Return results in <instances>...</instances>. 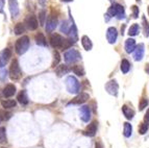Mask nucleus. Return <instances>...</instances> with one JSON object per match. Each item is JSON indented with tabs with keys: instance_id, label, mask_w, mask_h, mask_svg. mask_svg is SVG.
<instances>
[{
	"instance_id": "obj_3",
	"label": "nucleus",
	"mask_w": 149,
	"mask_h": 148,
	"mask_svg": "<svg viewBox=\"0 0 149 148\" xmlns=\"http://www.w3.org/2000/svg\"><path fill=\"white\" fill-rule=\"evenodd\" d=\"M64 59L65 62L67 63V64H74V63L81 59V54H80V52L78 50L71 48V49L67 50L64 53Z\"/></svg>"
},
{
	"instance_id": "obj_29",
	"label": "nucleus",
	"mask_w": 149,
	"mask_h": 148,
	"mask_svg": "<svg viewBox=\"0 0 149 148\" xmlns=\"http://www.w3.org/2000/svg\"><path fill=\"white\" fill-rule=\"evenodd\" d=\"M8 142V139H6V129L5 127L1 126L0 127V144H6Z\"/></svg>"
},
{
	"instance_id": "obj_18",
	"label": "nucleus",
	"mask_w": 149,
	"mask_h": 148,
	"mask_svg": "<svg viewBox=\"0 0 149 148\" xmlns=\"http://www.w3.org/2000/svg\"><path fill=\"white\" fill-rule=\"evenodd\" d=\"M122 113L125 116V118L128 119V120H132L134 116V111L132 108H129L128 105H126V104H124V105L122 106Z\"/></svg>"
},
{
	"instance_id": "obj_8",
	"label": "nucleus",
	"mask_w": 149,
	"mask_h": 148,
	"mask_svg": "<svg viewBox=\"0 0 149 148\" xmlns=\"http://www.w3.org/2000/svg\"><path fill=\"white\" fill-rule=\"evenodd\" d=\"M65 39L58 34H54L50 37V44L53 48H62L63 44H64Z\"/></svg>"
},
{
	"instance_id": "obj_32",
	"label": "nucleus",
	"mask_w": 149,
	"mask_h": 148,
	"mask_svg": "<svg viewBox=\"0 0 149 148\" xmlns=\"http://www.w3.org/2000/svg\"><path fill=\"white\" fill-rule=\"evenodd\" d=\"M72 25H73V23L72 24H70L69 21H65V22H63L62 26H61V30L68 35L69 31H70V29H71V27H72Z\"/></svg>"
},
{
	"instance_id": "obj_6",
	"label": "nucleus",
	"mask_w": 149,
	"mask_h": 148,
	"mask_svg": "<svg viewBox=\"0 0 149 148\" xmlns=\"http://www.w3.org/2000/svg\"><path fill=\"white\" fill-rule=\"evenodd\" d=\"M105 90L109 95H113V96H117L118 91H119V84H118L117 80L116 79H112L105 84Z\"/></svg>"
},
{
	"instance_id": "obj_22",
	"label": "nucleus",
	"mask_w": 149,
	"mask_h": 148,
	"mask_svg": "<svg viewBox=\"0 0 149 148\" xmlns=\"http://www.w3.org/2000/svg\"><path fill=\"white\" fill-rule=\"evenodd\" d=\"M120 69H121L122 73L123 74H126L129 72L130 70V63L127 61L126 59H123L121 61V65H120Z\"/></svg>"
},
{
	"instance_id": "obj_31",
	"label": "nucleus",
	"mask_w": 149,
	"mask_h": 148,
	"mask_svg": "<svg viewBox=\"0 0 149 148\" xmlns=\"http://www.w3.org/2000/svg\"><path fill=\"white\" fill-rule=\"evenodd\" d=\"M25 31V24L23 23H17L15 26V34L16 35H22L23 32Z\"/></svg>"
},
{
	"instance_id": "obj_13",
	"label": "nucleus",
	"mask_w": 149,
	"mask_h": 148,
	"mask_svg": "<svg viewBox=\"0 0 149 148\" xmlns=\"http://www.w3.org/2000/svg\"><path fill=\"white\" fill-rule=\"evenodd\" d=\"M89 98H90L89 94L80 93V94H78L74 99H72V100L69 102V104H82V103H85L86 101H88Z\"/></svg>"
},
{
	"instance_id": "obj_1",
	"label": "nucleus",
	"mask_w": 149,
	"mask_h": 148,
	"mask_svg": "<svg viewBox=\"0 0 149 148\" xmlns=\"http://www.w3.org/2000/svg\"><path fill=\"white\" fill-rule=\"evenodd\" d=\"M107 16L109 17H116L118 19H124L125 18V10L124 8L119 3H113L111 8L107 10Z\"/></svg>"
},
{
	"instance_id": "obj_15",
	"label": "nucleus",
	"mask_w": 149,
	"mask_h": 148,
	"mask_svg": "<svg viewBox=\"0 0 149 148\" xmlns=\"http://www.w3.org/2000/svg\"><path fill=\"white\" fill-rule=\"evenodd\" d=\"M97 125H98V122L97 121H93L92 123L87 126V128L84 131V133L88 137H94L97 131Z\"/></svg>"
},
{
	"instance_id": "obj_41",
	"label": "nucleus",
	"mask_w": 149,
	"mask_h": 148,
	"mask_svg": "<svg viewBox=\"0 0 149 148\" xmlns=\"http://www.w3.org/2000/svg\"><path fill=\"white\" fill-rule=\"evenodd\" d=\"M4 3H5V0H0V13H1V14L3 13V8H4Z\"/></svg>"
},
{
	"instance_id": "obj_33",
	"label": "nucleus",
	"mask_w": 149,
	"mask_h": 148,
	"mask_svg": "<svg viewBox=\"0 0 149 148\" xmlns=\"http://www.w3.org/2000/svg\"><path fill=\"white\" fill-rule=\"evenodd\" d=\"M148 103H149L148 98H146V97H142L141 100H140V103H139V110L140 111H143L145 108H147Z\"/></svg>"
},
{
	"instance_id": "obj_10",
	"label": "nucleus",
	"mask_w": 149,
	"mask_h": 148,
	"mask_svg": "<svg viewBox=\"0 0 149 148\" xmlns=\"http://www.w3.org/2000/svg\"><path fill=\"white\" fill-rule=\"evenodd\" d=\"M25 24L28 27V29L30 30H35L38 28V25H39V22H38L37 18L33 15H29L26 19H25Z\"/></svg>"
},
{
	"instance_id": "obj_37",
	"label": "nucleus",
	"mask_w": 149,
	"mask_h": 148,
	"mask_svg": "<svg viewBox=\"0 0 149 148\" xmlns=\"http://www.w3.org/2000/svg\"><path fill=\"white\" fill-rule=\"evenodd\" d=\"M54 59H53V63H52V67H54L55 68V66H57V64L60 63V61H61V57H60V53L57 51H55L54 52Z\"/></svg>"
},
{
	"instance_id": "obj_16",
	"label": "nucleus",
	"mask_w": 149,
	"mask_h": 148,
	"mask_svg": "<svg viewBox=\"0 0 149 148\" xmlns=\"http://www.w3.org/2000/svg\"><path fill=\"white\" fill-rule=\"evenodd\" d=\"M80 118L84 122H89V120L91 119V110L90 106L84 105L80 108Z\"/></svg>"
},
{
	"instance_id": "obj_20",
	"label": "nucleus",
	"mask_w": 149,
	"mask_h": 148,
	"mask_svg": "<svg viewBox=\"0 0 149 148\" xmlns=\"http://www.w3.org/2000/svg\"><path fill=\"white\" fill-rule=\"evenodd\" d=\"M70 68L66 65H61V66H57L56 69H55V72H56L57 76L58 77H62L64 76L65 74H67L68 72H70Z\"/></svg>"
},
{
	"instance_id": "obj_45",
	"label": "nucleus",
	"mask_w": 149,
	"mask_h": 148,
	"mask_svg": "<svg viewBox=\"0 0 149 148\" xmlns=\"http://www.w3.org/2000/svg\"><path fill=\"white\" fill-rule=\"evenodd\" d=\"M62 1H65V2H69V1H72V0H62Z\"/></svg>"
},
{
	"instance_id": "obj_17",
	"label": "nucleus",
	"mask_w": 149,
	"mask_h": 148,
	"mask_svg": "<svg viewBox=\"0 0 149 148\" xmlns=\"http://www.w3.org/2000/svg\"><path fill=\"white\" fill-rule=\"evenodd\" d=\"M136 47H137V44H136V41L134 39H127L125 41V45H124V48H125V51L127 53H132V52L134 51L136 49Z\"/></svg>"
},
{
	"instance_id": "obj_40",
	"label": "nucleus",
	"mask_w": 149,
	"mask_h": 148,
	"mask_svg": "<svg viewBox=\"0 0 149 148\" xmlns=\"http://www.w3.org/2000/svg\"><path fill=\"white\" fill-rule=\"evenodd\" d=\"M144 121L146 122L147 124L149 125V109L147 110L146 114H145V117H144Z\"/></svg>"
},
{
	"instance_id": "obj_36",
	"label": "nucleus",
	"mask_w": 149,
	"mask_h": 148,
	"mask_svg": "<svg viewBox=\"0 0 149 148\" xmlns=\"http://www.w3.org/2000/svg\"><path fill=\"white\" fill-rule=\"evenodd\" d=\"M12 117V113L5 111H0V120H8Z\"/></svg>"
},
{
	"instance_id": "obj_4",
	"label": "nucleus",
	"mask_w": 149,
	"mask_h": 148,
	"mask_svg": "<svg viewBox=\"0 0 149 148\" xmlns=\"http://www.w3.org/2000/svg\"><path fill=\"white\" fill-rule=\"evenodd\" d=\"M66 88L70 94H77L80 90L79 82L77 80L76 77L70 75L66 79Z\"/></svg>"
},
{
	"instance_id": "obj_30",
	"label": "nucleus",
	"mask_w": 149,
	"mask_h": 148,
	"mask_svg": "<svg viewBox=\"0 0 149 148\" xmlns=\"http://www.w3.org/2000/svg\"><path fill=\"white\" fill-rule=\"evenodd\" d=\"M72 71L76 74L77 76H84L85 75V69H84V67L79 66V65H76L72 68Z\"/></svg>"
},
{
	"instance_id": "obj_35",
	"label": "nucleus",
	"mask_w": 149,
	"mask_h": 148,
	"mask_svg": "<svg viewBox=\"0 0 149 148\" xmlns=\"http://www.w3.org/2000/svg\"><path fill=\"white\" fill-rule=\"evenodd\" d=\"M45 21H46V12L43 10H41L40 14H39V22H40L41 26H44Z\"/></svg>"
},
{
	"instance_id": "obj_21",
	"label": "nucleus",
	"mask_w": 149,
	"mask_h": 148,
	"mask_svg": "<svg viewBox=\"0 0 149 148\" xmlns=\"http://www.w3.org/2000/svg\"><path fill=\"white\" fill-rule=\"evenodd\" d=\"M81 45L86 50H91L93 47L92 41L88 36H82L81 37Z\"/></svg>"
},
{
	"instance_id": "obj_43",
	"label": "nucleus",
	"mask_w": 149,
	"mask_h": 148,
	"mask_svg": "<svg viewBox=\"0 0 149 148\" xmlns=\"http://www.w3.org/2000/svg\"><path fill=\"white\" fill-rule=\"evenodd\" d=\"M38 1H39V4L42 5V6H45L46 2H47V0H38Z\"/></svg>"
},
{
	"instance_id": "obj_23",
	"label": "nucleus",
	"mask_w": 149,
	"mask_h": 148,
	"mask_svg": "<svg viewBox=\"0 0 149 148\" xmlns=\"http://www.w3.org/2000/svg\"><path fill=\"white\" fill-rule=\"evenodd\" d=\"M18 101L20 102L22 105H26L28 103V97H27V94L25 91H21L20 93L18 94Z\"/></svg>"
},
{
	"instance_id": "obj_19",
	"label": "nucleus",
	"mask_w": 149,
	"mask_h": 148,
	"mask_svg": "<svg viewBox=\"0 0 149 148\" xmlns=\"http://www.w3.org/2000/svg\"><path fill=\"white\" fill-rule=\"evenodd\" d=\"M16 93V87L14 84H8L3 89V95L5 97H12L14 96Z\"/></svg>"
},
{
	"instance_id": "obj_42",
	"label": "nucleus",
	"mask_w": 149,
	"mask_h": 148,
	"mask_svg": "<svg viewBox=\"0 0 149 148\" xmlns=\"http://www.w3.org/2000/svg\"><path fill=\"white\" fill-rule=\"evenodd\" d=\"M95 148H104V146H103V144L100 141H97L96 143H95Z\"/></svg>"
},
{
	"instance_id": "obj_25",
	"label": "nucleus",
	"mask_w": 149,
	"mask_h": 148,
	"mask_svg": "<svg viewBox=\"0 0 149 148\" xmlns=\"http://www.w3.org/2000/svg\"><path fill=\"white\" fill-rule=\"evenodd\" d=\"M17 102L13 99H5V100H2L1 101V105L4 109H12V108H15Z\"/></svg>"
},
{
	"instance_id": "obj_2",
	"label": "nucleus",
	"mask_w": 149,
	"mask_h": 148,
	"mask_svg": "<svg viewBox=\"0 0 149 148\" xmlns=\"http://www.w3.org/2000/svg\"><path fill=\"white\" fill-rule=\"evenodd\" d=\"M28 47H29V38L27 36H23L22 38L17 40L15 45V49L18 54L22 55L27 51Z\"/></svg>"
},
{
	"instance_id": "obj_46",
	"label": "nucleus",
	"mask_w": 149,
	"mask_h": 148,
	"mask_svg": "<svg viewBox=\"0 0 149 148\" xmlns=\"http://www.w3.org/2000/svg\"><path fill=\"white\" fill-rule=\"evenodd\" d=\"M148 15H149V6H148Z\"/></svg>"
},
{
	"instance_id": "obj_11",
	"label": "nucleus",
	"mask_w": 149,
	"mask_h": 148,
	"mask_svg": "<svg viewBox=\"0 0 149 148\" xmlns=\"http://www.w3.org/2000/svg\"><path fill=\"white\" fill-rule=\"evenodd\" d=\"M144 52H145V46L144 44L140 43L137 45L136 49L134 51V61H142V59L144 57Z\"/></svg>"
},
{
	"instance_id": "obj_26",
	"label": "nucleus",
	"mask_w": 149,
	"mask_h": 148,
	"mask_svg": "<svg viewBox=\"0 0 149 148\" xmlns=\"http://www.w3.org/2000/svg\"><path fill=\"white\" fill-rule=\"evenodd\" d=\"M36 43L39 46H46L47 45V41H46V38L43 34H38L36 36Z\"/></svg>"
},
{
	"instance_id": "obj_28",
	"label": "nucleus",
	"mask_w": 149,
	"mask_h": 148,
	"mask_svg": "<svg viewBox=\"0 0 149 148\" xmlns=\"http://www.w3.org/2000/svg\"><path fill=\"white\" fill-rule=\"evenodd\" d=\"M142 25H143V32H144V36L145 37H149V23L144 16L142 17Z\"/></svg>"
},
{
	"instance_id": "obj_5",
	"label": "nucleus",
	"mask_w": 149,
	"mask_h": 148,
	"mask_svg": "<svg viewBox=\"0 0 149 148\" xmlns=\"http://www.w3.org/2000/svg\"><path fill=\"white\" fill-rule=\"evenodd\" d=\"M21 75H22V72H21L19 63H18L17 59H14L12 63V66H10V79H13V80H18V79L21 77Z\"/></svg>"
},
{
	"instance_id": "obj_24",
	"label": "nucleus",
	"mask_w": 149,
	"mask_h": 148,
	"mask_svg": "<svg viewBox=\"0 0 149 148\" xmlns=\"http://www.w3.org/2000/svg\"><path fill=\"white\" fill-rule=\"evenodd\" d=\"M140 31V26L137 23H134V24L128 28V36L129 37H134V36L139 35Z\"/></svg>"
},
{
	"instance_id": "obj_27",
	"label": "nucleus",
	"mask_w": 149,
	"mask_h": 148,
	"mask_svg": "<svg viewBox=\"0 0 149 148\" xmlns=\"http://www.w3.org/2000/svg\"><path fill=\"white\" fill-rule=\"evenodd\" d=\"M132 133V126L128 122H125L124 123V128H123V135H124L125 138H129Z\"/></svg>"
},
{
	"instance_id": "obj_39",
	"label": "nucleus",
	"mask_w": 149,
	"mask_h": 148,
	"mask_svg": "<svg viewBox=\"0 0 149 148\" xmlns=\"http://www.w3.org/2000/svg\"><path fill=\"white\" fill-rule=\"evenodd\" d=\"M6 77H8V71H6V69L0 70V80L1 82H5Z\"/></svg>"
},
{
	"instance_id": "obj_14",
	"label": "nucleus",
	"mask_w": 149,
	"mask_h": 148,
	"mask_svg": "<svg viewBox=\"0 0 149 148\" xmlns=\"http://www.w3.org/2000/svg\"><path fill=\"white\" fill-rule=\"evenodd\" d=\"M8 6H10V12L13 19L19 15V4L17 0H8Z\"/></svg>"
},
{
	"instance_id": "obj_44",
	"label": "nucleus",
	"mask_w": 149,
	"mask_h": 148,
	"mask_svg": "<svg viewBox=\"0 0 149 148\" xmlns=\"http://www.w3.org/2000/svg\"><path fill=\"white\" fill-rule=\"evenodd\" d=\"M145 71H146L147 74H149V64H147L146 67H145Z\"/></svg>"
},
{
	"instance_id": "obj_7",
	"label": "nucleus",
	"mask_w": 149,
	"mask_h": 148,
	"mask_svg": "<svg viewBox=\"0 0 149 148\" xmlns=\"http://www.w3.org/2000/svg\"><path fill=\"white\" fill-rule=\"evenodd\" d=\"M10 57H12V50L10 48H5L0 52V68H3L8 64Z\"/></svg>"
},
{
	"instance_id": "obj_9",
	"label": "nucleus",
	"mask_w": 149,
	"mask_h": 148,
	"mask_svg": "<svg viewBox=\"0 0 149 148\" xmlns=\"http://www.w3.org/2000/svg\"><path fill=\"white\" fill-rule=\"evenodd\" d=\"M118 39V31L115 27H109L107 30V40L109 44H115Z\"/></svg>"
},
{
	"instance_id": "obj_12",
	"label": "nucleus",
	"mask_w": 149,
	"mask_h": 148,
	"mask_svg": "<svg viewBox=\"0 0 149 148\" xmlns=\"http://www.w3.org/2000/svg\"><path fill=\"white\" fill-rule=\"evenodd\" d=\"M57 26V18L55 16L51 15L49 16V18L47 19V22H46V31L51 32L56 28Z\"/></svg>"
},
{
	"instance_id": "obj_38",
	"label": "nucleus",
	"mask_w": 149,
	"mask_h": 148,
	"mask_svg": "<svg viewBox=\"0 0 149 148\" xmlns=\"http://www.w3.org/2000/svg\"><path fill=\"white\" fill-rule=\"evenodd\" d=\"M132 17H134V19H137V18L139 17V8H138L137 5H132Z\"/></svg>"
},
{
	"instance_id": "obj_34",
	"label": "nucleus",
	"mask_w": 149,
	"mask_h": 148,
	"mask_svg": "<svg viewBox=\"0 0 149 148\" xmlns=\"http://www.w3.org/2000/svg\"><path fill=\"white\" fill-rule=\"evenodd\" d=\"M148 124L146 123V122H142L141 124H140V127H139V133H141V135H145V133L148 131Z\"/></svg>"
}]
</instances>
